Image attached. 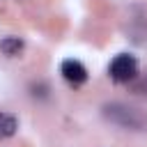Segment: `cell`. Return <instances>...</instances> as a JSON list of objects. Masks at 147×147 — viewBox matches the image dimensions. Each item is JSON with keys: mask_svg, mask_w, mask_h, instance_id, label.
I'll return each mask as SVG.
<instances>
[{"mask_svg": "<svg viewBox=\"0 0 147 147\" xmlns=\"http://www.w3.org/2000/svg\"><path fill=\"white\" fill-rule=\"evenodd\" d=\"M108 74L115 83H129L138 74V60L129 53H119V55L113 57V62L108 67Z\"/></svg>", "mask_w": 147, "mask_h": 147, "instance_id": "cell-1", "label": "cell"}, {"mask_svg": "<svg viewBox=\"0 0 147 147\" xmlns=\"http://www.w3.org/2000/svg\"><path fill=\"white\" fill-rule=\"evenodd\" d=\"M60 74L64 76L67 83L71 85H83L87 80V69L78 62V60H64L62 67H60Z\"/></svg>", "mask_w": 147, "mask_h": 147, "instance_id": "cell-2", "label": "cell"}, {"mask_svg": "<svg viewBox=\"0 0 147 147\" xmlns=\"http://www.w3.org/2000/svg\"><path fill=\"white\" fill-rule=\"evenodd\" d=\"M18 129V122L14 115H7V113H0V138H9L14 136Z\"/></svg>", "mask_w": 147, "mask_h": 147, "instance_id": "cell-3", "label": "cell"}, {"mask_svg": "<svg viewBox=\"0 0 147 147\" xmlns=\"http://www.w3.org/2000/svg\"><path fill=\"white\" fill-rule=\"evenodd\" d=\"M21 48H23V41L18 39V37H5L2 41H0V51L5 53V55H18L21 53Z\"/></svg>", "mask_w": 147, "mask_h": 147, "instance_id": "cell-4", "label": "cell"}]
</instances>
